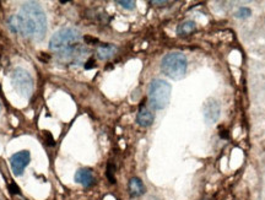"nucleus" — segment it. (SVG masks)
I'll return each mask as SVG.
<instances>
[{
	"label": "nucleus",
	"mask_w": 265,
	"mask_h": 200,
	"mask_svg": "<svg viewBox=\"0 0 265 200\" xmlns=\"http://www.w3.org/2000/svg\"><path fill=\"white\" fill-rule=\"evenodd\" d=\"M20 16V35L23 37H34L42 40L47 31V17L40 4L34 2L22 5Z\"/></svg>",
	"instance_id": "1"
},
{
	"label": "nucleus",
	"mask_w": 265,
	"mask_h": 200,
	"mask_svg": "<svg viewBox=\"0 0 265 200\" xmlns=\"http://www.w3.org/2000/svg\"><path fill=\"white\" fill-rule=\"evenodd\" d=\"M187 58L178 52L169 53L161 61V70L172 80H181L187 73Z\"/></svg>",
	"instance_id": "2"
},
{
	"label": "nucleus",
	"mask_w": 265,
	"mask_h": 200,
	"mask_svg": "<svg viewBox=\"0 0 265 200\" xmlns=\"http://www.w3.org/2000/svg\"><path fill=\"white\" fill-rule=\"evenodd\" d=\"M171 85L162 79H155L149 87V101L155 110H163L167 107L171 98Z\"/></svg>",
	"instance_id": "3"
},
{
	"label": "nucleus",
	"mask_w": 265,
	"mask_h": 200,
	"mask_svg": "<svg viewBox=\"0 0 265 200\" xmlns=\"http://www.w3.org/2000/svg\"><path fill=\"white\" fill-rule=\"evenodd\" d=\"M80 32H79L76 28L73 27H67L63 28V30L55 32L53 35V37L51 38V42H49V48L52 51L55 52H60L63 49L68 48V47H72L78 43L80 41Z\"/></svg>",
	"instance_id": "4"
},
{
	"label": "nucleus",
	"mask_w": 265,
	"mask_h": 200,
	"mask_svg": "<svg viewBox=\"0 0 265 200\" xmlns=\"http://www.w3.org/2000/svg\"><path fill=\"white\" fill-rule=\"evenodd\" d=\"M11 82H13L14 89L17 91L22 97L28 98L34 91V79L29 75L27 70L22 68H16L11 75Z\"/></svg>",
	"instance_id": "5"
},
{
	"label": "nucleus",
	"mask_w": 265,
	"mask_h": 200,
	"mask_svg": "<svg viewBox=\"0 0 265 200\" xmlns=\"http://www.w3.org/2000/svg\"><path fill=\"white\" fill-rule=\"evenodd\" d=\"M87 53L88 51L86 47L74 45L63 49V51L57 52V60L60 64H65V65H79L84 61Z\"/></svg>",
	"instance_id": "6"
},
{
	"label": "nucleus",
	"mask_w": 265,
	"mask_h": 200,
	"mask_svg": "<svg viewBox=\"0 0 265 200\" xmlns=\"http://www.w3.org/2000/svg\"><path fill=\"white\" fill-rule=\"evenodd\" d=\"M29 160H31V154L27 150H22V151L16 152L11 156L10 158V166L13 170L15 176H22L23 171L28 166Z\"/></svg>",
	"instance_id": "7"
},
{
	"label": "nucleus",
	"mask_w": 265,
	"mask_h": 200,
	"mask_svg": "<svg viewBox=\"0 0 265 200\" xmlns=\"http://www.w3.org/2000/svg\"><path fill=\"white\" fill-rule=\"evenodd\" d=\"M220 105L216 99L209 98L204 105V118L209 124H214L220 118Z\"/></svg>",
	"instance_id": "8"
},
{
	"label": "nucleus",
	"mask_w": 265,
	"mask_h": 200,
	"mask_svg": "<svg viewBox=\"0 0 265 200\" xmlns=\"http://www.w3.org/2000/svg\"><path fill=\"white\" fill-rule=\"evenodd\" d=\"M74 178H75L76 183L81 184L82 187H85V188L92 187V185L95 184V182H96L92 170H90V169L78 170V171H76L75 177H74Z\"/></svg>",
	"instance_id": "9"
},
{
	"label": "nucleus",
	"mask_w": 265,
	"mask_h": 200,
	"mask_svg": "<svg viewBox=\"0 0 265 200\" xmlns=\"http://www.w3.org/2000/svg\"><path fill=\"white\" fill-rule=\"evenodd\" d=\"M128 192L131 198H139L146 192V188L140 178L132 177L128 183Z\"/></svg>",
	"instance_id": "10"
},
{
	"label": "nucleus",
	"mask_w": 265,
	"mask_h": 200,
	"mask_svg": "<svg viewBox=\"0 0 265 200\" xmlns=\"http://www.w3.org/2000/svg\"><path fill=\"white\" fill-rule=\"evenodd\" d=\"M155 116L146 106H141L137 116V123L140 126H150L154 123Z\"/></svg>",
	"instance_id": "11"
},
{
	"label": "nucleus",
	"mask_w": 265,
	"mask_h": 200,
	"mask_svg": "<svg viewBox=\"0 0 265 200\" xmlns=\"http://www.w3.org/2000/svg\"><path fill=\"white\" fill-rule=\"evenodd\" d=\"M117 52V47L113 45H101L97 48V57L101 60H107L113 57Z\"/></svg>",
	"instance_id": "12"
},
{
	"label": "nucleus",
	"mask_w": 265,
	"mask_h": 200,
	"mask_svg": "<svg viewBox=\"0 0 265 200\" xmlns=\"http://www.w3.org/2000/svg\"><path fill=\"white\" fill-rule=\"evenodd\" d=\"M196 30V23L194 21H184L177 27V34L179 36H188Z\"/></svg>",
	"instance_id": "13"
},
{
	"label": "nucleus",
	"mask_w": 265,
	"mask_h": 200,
	"mask_svg": "<svg viewBox=\"0 0 265 200\" xmlns=\"http://www.w3.org/2000/svg\"><path fill=\"white\" fill-rule=\"evenodd\" d=\"M8 26L14 34H20V16L11 15L8 19Z\"/></svg>",
	"instance_id": "14"
},
{
	"label": "nucleus",
	"mask_w": 265,
	"mask_h": 200,
	"mask_svg": "<svg viewBox=\"0 0 265 200\" xmlns=\"http://www.w3.org/2000/svg\"><path fill=\"white\" fill-rule=\"evenodd\" d=\"M106 176H107L108 181H110L112 184L116 183V166H114V164L112 162H108V164H107Z\"/></svg>",
	"instance_id": "15"
},
{
	"label": "nucleus",
	"mask_w": 265,
	"mask_h": 200,
	"mask_svg": "<svg viewBox=\"0 0 265 200\" xmlns=\"http://www.w3.org/2000/svg\"><path fill=\"white\" fill-rule=\"evenodd\" d=\"M252 15V10H250L249 8H240L238 9V11L236 13V17H238V19H247V17H249Z\"/></svg>",
	"instance_id": "16"
},
{
	"label": "nucleus",
	"mask_w": 265,
	"mask_h": 200,
	"mask_svg": "<svg viewBox=\"0 0 265 200\" xmlns=\"http://www.w3.org/2000/svg\"><path fill=\"white\" fill-rule=\"evenodd\" d=\"M8 188H9V192H10L11 194H14V195H20V194H21L20 187L16 183H14V182H10L8 185Z\"/></svg>",
	"instance_id": "17"
},
{
	"label": "nucleus",
	"mask_w": 265,
	"mask_h": 200,
	"mask_svg": "<svg viewBox=\"0 0 265 200\" xmlns=\"http://www.w3.org/2000/svg\"><path fill=\"white\" fill-rule=\"evenodd\" d=\"M117 4H119L124 9H129V10L135 8V2H122V0H119V2H117Z\"/></svg>",
	"instance_id": "18"
},
{
	"label": "nucleus",
	"mask_w": 265,
	"mask_h": 200,
	"mask_svg": "<svg viewBox=\"0 0 265 200\" xmlns=\"http://www.w3.org/2000/svg\"><path fill=\"white\" fill-rule=\"evenodd\" d=\"M44 138H46V143H47V145H49V146H54V139H53L52 134L49 133V131H46V133H44Z\"/></svg>",
	"instance_id": "19"
},
{
	"label": "nucleus",
	"mask_w": 265,
	"mask_h": 200,
	"mask_svg": "<svg viewBox=\"0 0 265 200\" xmlns=\"http://www.w3.org/2000/svg\"><path fill=\"white\" fill-rule=\"evenodd\" d=\"M85 69L86 70H90V69H92V68H95L96 65H95V60L93 59H90V60H87L86 63H85Z\"/></svg>",
	"instance_id": "20"
},
{
	"label": "nucleus",
	"mask_w": 265,
	"mask_h": 200,
	"mask_svg": "<svg viewBox=\"0 0 265 200\" xmlns=\"http://www.w3.org/2000/svg\"><path fill=\"white\" fill-rule=\"evenodd\" d=\"M85 42H86V43H97V42H98V40H97V38H92L90 36H86V37H85Z\"/></svg>",
	"instance_id": "21"
},
{
	"label": "nucleus",
	"mask_w": 265,
	"mask_h": 200,
	"mask_svg": "<svg viewBox=\"0 0 265 200\" xmlns=\"http://www.w3.org/2000/svg\"><path fill=\"white\" fill-rule=\"evenodd\" d=\"M151 4H154V5H158V7H162V5H166V4H169V2H151Z\"/></svg>",
	"instance_id": "22"
},
{
	"label": "nucleus",
	"mask_w": 265,
	"mask_h": 200,
	"mask_svg": "<svg viewBox=\"0 0 265 200\" xmlns=\"http://www.w3.org/2000/svg\"><path fill=\"white\" fill-rule=\"evenodd\" d=\"M147 200H158V199L155 198V196H151V198H149Z\"/></svg>",
	"instance_id": "23"
},
{
	"label": "nucleus",
	"mask_w": 265,
	"mask_h": 200,
	"mask_svg": "<svg viewBox=\"0 0 265 200\" xmlns=\"http://www.w3.org/2000/svg\"><path fill=\"white\" fill-rule=\"evenodd\" d=\"M0 111H2V102H0Z\"/></svg>",
	"instance_id": "24"
},
{
	"label": "nucleus",
	"mask_w": 265,
	"mask_h": 200,
	"mask_svg": "<svg viewBox=\"0 0 265 200\" xmlns=\"http://www.w3.org/2000/svg\"><path fill=\"white\" fill-rule=\"evenodd\" d=\"M0 200H2V199H0Z\"/></svg>",
	"instance_id": "25"
}]
</instances>
